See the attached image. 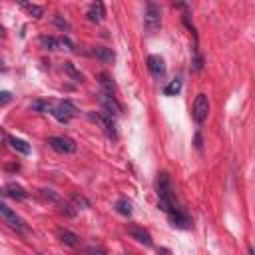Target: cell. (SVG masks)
Returning <instances> with one entry per match:
<instances>
[{
	"label": "cell",
	"mask_w": 255,
	"mask_h": 255,
	"mask_svg": "<svg viewBox=\"0 0 255 255\" xmlns=\"http://www.w3.org/2000/svg\"><path fill=\"white\" fill-rule=\"evenodd\" d=\"M155 189H157V207L161 211H165L167 215L171 211L177 209L175 205V195H173V187H171V179L165 171H159L157 173V179H155Z\"/></svg>",
	"instance_id": "6da1fadb"
},
{
	"label": "cell",
	"mask_w": 255,
	"mask_h": 255,
	"mask_svg": "<svg viewBox=\"0 0 255 255\" xmlns=\"http://www.w3.org/2000/svg\"><path fill=\"white\" fill-rule=\"evenodd\" d=\"M143 26L147 32H155L161 26V8L155 2H147L145 4V12H143Z\"/></svg>",
	"instance_id": "7a4b0ae2"
},
{
	"label": "cell",
	"mask_w": 255,
	"mask_h": 255,
	"mask_svg": "<svg viewBox=\"0 0 255 255\" xmlns=\"http://www.w3.org/2000/svg\"><path fill=\"white\" fill-rule=\"evenodd\" d=\"M88 118L92 122H96L110 137H118V131H116V122L112 120V116L108 112H88Z\"/></svg>",
	"instance_id": "3957f363"
},
{
	"label": "cell",
	"mask_w": 255,
	"mask_h": 255,
	"mask_svg": "<svg viewBox=\"0 0 255 255\" xmlns=\"http://www.w3.org/2000/svg\"><path fill=\"white\" fill-rule=\"evenodd\" d=\"M207 114H209V100L205 94H197L191 106V118L195 120V124H203L207 120Z\"/></svg>",
	"instance_id": "277c9868"
},
{
	"label": "cell",
	"mask_w": 255,
	"mask_h": 255,
	"mask_svg": "<svg viewBox=\"0 0 255 255\" xmlns=\"http://www.w3.org/2000/svg\"><path fill=\"white\" fill-rule=\"evenodd\" d=\"M76 106L72 104V102H68V100H64V102H58L56 106H54V110H52V116L58 120V122H62V124H68L74 116H76Z\"/></svg>",
	"instance_id": "5b68a950"
},
{
	"label": "cell",
	"mask_w": 255,
	"mask_h": 255,
	"mask_svg": "<svg viewBox=\"0 0 255 255\" xmlns=\"http://www.w3.org/2000/svg\"><path fill=\"white\" fill-rule=\"evenodd\" d=\"M48 143H50V147L54 149V151H58V153H74L76 151V141L72 139V137H66V135H54V137H50L48 139Z\"/></svg>",
	"instance_id": "8992f818"
},
{
	"label": "cell",
	"mask_w": 255,
	"mask_h": 255,
	"mask_svg": "<svg viewBox=\"0 0 255 255\" xmlns=\"http://www.w3.org/2000/svg\"><path fill=\"white\" fill-rule=\"evenodd\" d=\"M0 215H2L4 223H8V227H12L14 231H24V229H26L24 221H22L6 203H0Z\"/></svg>",
	"instance_id": "52a82bcc"
},
{
	"label": "cell",
	"mask_w": 255,
	"mask_h": 255,
	"mask_svg": "<svg viewBox=\"0 0 255 255\" xmlns=\"http://www.w3.org/2000/svg\"><path fill=\"white\" fill-rule=\"evenodd\" d=\"M100 102H102V106L106 108V112H108L110 116H112V114H114V116H120V114H122V104L114 98V94H108V92L102 90V92H100Z\"/></svg>",
	"instance_id": "ba28073f"
},
{
	"label": "cell",
	"mask_w": 255,
	"mask_h": 255,
	"mask_svg": "<svg viewBox=\"0 0 255 255\" xmlns=\"http://www.w3.org/2000/svg\"><path fill=\"white\" fill-rule=\"evenodd\" d=\"M128 235L131 237V239H135L137 243H141V245H145V247H149L151 245V233L147 231V229H143V227H139V225H128Z\"/></svg>",
	"instance_id": "9c48e42d"
},
{
	"label": "cell",
	"mask_w": 255,
	"mask_h": 255,
	"mask_svg": "<svg viewBox=\"0 0 255 255\" xmlns=\"http://www.w3.org/2000/svg\"><path fill=\"white\" fill-rule=\"evenodd\" d=\"M147 70H149V74L153 78H161L165 74V62H163V58L157 56V54H149L147 56Z\"/></svg>",
	"instance_id": "30bf717a"
},
{
	"label": "cell",
	"mask_w": 255,
	"mask_h": 255,
	"mask_svg": "<svg viewBox=\"0 0 255 255\" xmlns=\"http://www.w3.org/2000/svg\"><path fill=\"white\" fill-rule=\"evenodd\" d=\"M169 221H171V225L177 227V229H189V227H191V217H189L187 213H183L181 209L171 211V213H169Z\"/></svg>",
	"instance_id": "8fae6325"
},
{
	"label": "cell",
	"mask_w": 255,
	"mask_h": 255,
	"mask_svg": "<svg viewBox=\"0 0 255 255\" xmlns=\"http://www.w3.org/2000/svg\"><path fill=\"white\" fill-rule=\"evenodd\" d=\"M86 16H88L90 22H96V24H98V22H102L104 16H106V6H104L102 2H92V4L88 6Z\"/></svg>",
	"instance_id": "7c38bea8"
},
{
	"label": "cell",
	"mask_w": 255,
	"mask_h": 255,
	"mask_svg": "<svg viewBox=\"0 0 255 255\" xmlns=\"http://www.w3.org/2000/svg\"><path fill=\"white\" fill-rule=\"evenodd\" d=\"M2 193H4V197H12V199H26L28 197V191L22 187V185H18V183H6L4 185V189H2Z\"/></svg>",
	"instance_id": "4fadbf2b"
},
{
	"label": "cell",
	"mask_w": 255,
	"mask_h": 255,
	"mask_svg": "<svg viewBox=\"0 0 255 255\" xmlns=\"http://www.w3.org/2000/svg\"><path fill=\"white\" fill-rule=\"evenodd\" d=\"M4 141L14 149V151H18V153H22V155H28L30 153V143H26L24 139H20V137H14V135H4Z\"/></svg>",
	"instance_id": "5bb4252c"
},
{
	"label": "cell",
	"mask_w": 255,
	"mask_h": 255,
	"mask_svg": "<svg viewBox=\"0 0 255 255\" xmlns=\"http://www.w3.org/2000/svg\"><path fill=\"white\" fill-rule=\"evenodd\" d=\"M94 56L102 62V64H114L116 62V52L112 48H106V46H96L94 48Z\"/></svg>",
	"instance_id": "9a60e30c"
},
{
	"label": "cell",
	"mask_w": 255,
	"mask_h": 255,
	"mask_svg": "<svg viewBox=\"0 0 255 255\" xmlns=\"http://www.w3.org/2000/svg\"><path fill=\"white\" fill-rule=\"evenodd\" d=\"M58 237H60V241H62L64 245H68V247H78V245H80V237H78L74 231H70V229H60V231H58Z\"/></svg>",
	"instance_id": "2e32d148"
},
{
	"label": "cell",
	"mask_w": 255,
	"mask_h": 255,
	"mask_svg": "<svg viewBox=\"0 0 255 255\" xmlns=\"http://www.w3.org/2000/svg\"><path fill=\"white\" fill-rule=\"evenodd\" d=\"M20 6H22V10H26L32 18H42V16H44V8L38 6V4H32V2H20Z\"/></svg>",
	"instance_id": "e0dca14e"
},
{
	"label": "cell",
	"mask_w": 255,
	"mask_h": 255,
	"mask_svg": "<svg viewBox=\"0 0 255 255\" xmlns=\"http://www.w3.org/2000/svg\"><path fill=\"white\" fill-rule=\"evenodd\" d=\"M40 44L46 50H60V40L58 36H40Z\"/></svg>",
	"instance_id": "ac0fdd59"
},
{
	"label": "cell",
	"mask_w": 255,
	"mask_h": 255,
	"mask_svg": "<svg viewBox=\"0 0 255 255\" xmlns=\"http://www.w3.org/2000/svg\"><path fill=\"white\" fill-rule=\"evenodd\" d=\"M179 92H181V80H179V78L171 80V82L163 88V94H165V96H177Z\"/></svg>",
	"instance_id": "d6986e66"
},
{
	"label": "cell",
	"mask_w": 255,
	"mask_h": 255,
	"mask_svg": "<svg viewBox=\"0 0 255 255\" xmlns=\"http://www.w3.org/2000/svg\"><path fill=\"white\" fill-rule=\"evenodd\" d=\"M64 70H66V74H68L74 82H84V76L74 68V64H72V62H64Z\"/></svg>",
	"instance_id": "ffe728a7"
},
{
	"label": "cell",
	"mask_w": 255,
	"mask_h": 255,
	"mask_svg": "<svg viewBox=\"0 0 255 255\" xmlns=\"http://www.w3.org/2000/svg\"><path fill=\"white\" fill-rule=\"evenodd\" d=\"M116 211L122 213V215H126V217H129L131 215V203L128 199H118L116 201Z\"/></svg>",
	"instance_id": "44dd1931"
},
{
	"label": "cell",
	"mask_w": 255,
	"mask_h": 255,
	"mask_svg": "<svg viewBox=\"0 0 255 255\" xmlns=\"http://www.w3.org/2000/svg\"><path fill=\"white\" fill-rule=\"evenodd\" d=\"M100 84H102V88H104V92H108V94H114V90H116V86H114V80L104 72V74H100Z\"/></svg>",
	"instance_id": "7402d4cb"
},
{
	"label": "cell",
	"mask_w": 255,
	"mask_h": 255,
	"mask_svg": "<svg viewBox=\"0 0 255 255\" xmlns=\"http://www.w3.org/2000/svg\"><path fill=\"white\" fill-rule=\"evenodd\" d=\"M54 106L56 104H52V102H34L32 104V110H36V112H50L52 114Z\"/></svg>",
	"instance_id": "603a6c76"
},
{
	"label": "cell",
	"mask_w": 255,
	"mask_h": 255,
	"mask_svg": "<svg viewBox=\"0 0 255 255\" xmlns=\"http://www.w3.org/2000/svg\"><path fill=\"white\" fill-rule=\"evenodd\" d=\"M72 201H74L78 207H82V209H88V207H90V201H88L84 195H80V193H72Z\"/></svg>",
	"instance_id": "cb8c5ba5"
},
{
	"label": "cell",
	"mask_w": 255,
	"mask_h": 255,
	"mask_svg": "<svg viewBox=\"0 0 255 255\" xmlns=\"http://www.w3.org/2000/svg\"><path fill=\"white\" fill-rule=\"evenodd\" d=\"M60 40V50H74V42L68 36H58Z\"/></svg>",
	"instance_id": "d4e9b609"
},
{
	"label": "cell",
	"mask_w": 255,
	"mask_h": 255,
	"mask_svg": "<svg viewBox=\"0 0 255 255\" xmlns=\"http://www.w3.org/2000/svg\"><path fill=\"white\" fill-rule=\"evenodd\" d=\"M42 197L48 199V201H54V203H60V197L52 191V189H42Z\"/></svg>",
	"instance_id": "484cf974"
},
{
	"label": "cell",
	"mask_w": 255,
	"mask_h": 255,
	"mask_svg": "<svg viewBox=\"0 0 255 255\" xmlns=\"http://www.w3.org/2000/svg\"><path fill=\"white\" fill-rule=\"evenodd\" d=\"M10 100H12V94L10 92H0V106H6Z\"/></svg>",
	"instance_id": "4316f807"
},
{
	"label": "cell",
	"mask_w": 255,
	"mask_h": 255,
	"mask_svg": "<svg viewBox=\"0 0 255 255\" xmlns=\"http://www.w3.org/2000/svg\"><path fill=\"white\" fill-rule=\"evenodd\" d=\"M86 253L88 255H104V247H88Z\"/></svg>",
	"instance_id": "83f0119b"
},
{
	"label": "cell",
	"mask_w": 255,
	"mask_h": 255,
	"mask_svg": "<svg viewBox=\"0 0 255 255\" xmlns=\"http://www.w3.org/2000/svg\"><path fill=\"white\" fill-rule=\"evenodd\" d=\"M70 207H74V205H70V203H64V205H62V209H60V211H62V213H66V215H70V217H72V215H74V213H76V211H74V209H70Z\"/></svg>",
	"instance_id": "f1b7e54d"
},
{
	"label": "cell",
	"mask_w": 255,
	"mask_h": 255,
	"mask_svg": "<svg viewBox=\"0 0 255 255\" xmlns=\"http://www.w3.org/2000/svg\"><path fill=\"white\" fill-rule=\"evenodd\" d=\"M54 22H56V26H60V28H70V24H68L66 20H62L60 16H56V18H54Z\"/></svg>",
	"instance_id": "f546056e"
},
{
	"label": "cell",
	"mask_w": 255,
	"mask_h": 255,
	"mask_svg": "<svg viewBox=\"0 0 255 255\" xmlns=\"http://www.w3.org/2000/svg\"><path fill=\"white\" fill-rule=\"evenodd\" d=\"M169 253V249H165V247H161V249H157V255H167Z\"/></svg>",
	"instance_id": "4dcf8cb0"
}]
</instances>
